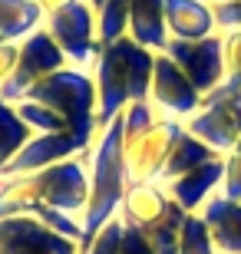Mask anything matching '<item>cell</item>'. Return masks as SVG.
Listing matches in <instances>:
<instances>
[{
  "label": "cell",
  "mask_w": 241,
  "mask_h": 254,
  "mask_svg": "<svg viewBox=\"0 0 241 254\" xmlns=\"http://www.w3.org/2000/svg\"><path fill=\"white\" fill-rule=\"evenodd\" d=\"M89 201V152L40 172H23L0 179V218L30 215L37 208H56L83 221Z\"/></svg>",
  "instance_id": "1"
},
{
  "label": "cell",
  "mask_w": 241,
  "mask_h": 254,
  "mask_svg": "<svg viewBox=\"0 0 241 254\" xmlns=\"http://www.w3.org/2000/svg\"><path fill=\"white\" fill-rule=\"evenodd\" d=\"M152 66H156V53L136 43L132 37H122L96 50L89 73L96 83V126H99V132L112 119H119L129 103L149 99Z\"/></svg>",
  "instance_id": "2"
},
{
  "label": "cell",
  "mask_w": 241,
  "mask_h": 254,
  "mask_svg": "<svg viewBox=\"0 0 241 254\" xmlns=\"http://www.w3.org/2000/svg\"><path fill=\"white\" fill-rule=\"evenodd\" d=\"M129 185V169L122 155V119H112L89 149V201L83 211V245L102 225L119 218Z\"/></svg>",
  "instance_id": "3"
},
{
  "label": "cell",
  "mask_w": 241,
  "mask_h": 254,
  "mask_svg": "<svg viewBox=\"0 0 241 254\" xmlns=\"http://www.w3.org/2000/svg\"><path fill=\"white\" fill-rule=\"evenodd\" d=\"M23 99L43 103L53 113H60L70 126V132L80 135L86 145H93L96 135H99V126H96V83L89 69L63 66V69L50 73L47 79H40Z\"/></svg>",
  "instance_id": "4"
},
{
  "label": "cell",
  "mask_w": 241,
  "mask_h": 254,
  "mask_svg": "<svg viewBox=\"0 0 241 254\" xmlns=\"http://www.w3.org/2000/svg\"><path fill=\"white\" fill-rule=\"evenodd\" d=\"M63 66H70V63H66L63 50L56 47V40L43 27L33 30L23 43H17V63H13L10 76L0 83V99L20 103L40 79H47L50 73L63 69Z\"/></svg>",
  "instance_id": "5"
},
{
  "label": "cell",
  "mask_w": 241,
  "mask_h": 254,
  "mask_svg": "<svg viewBox=\"0 0 241 254\" xmlns=\"http://www.w3.org/2000/svg\"><path fill=\"white\" fill-rule=\"evenodd\" d=\"M185 129L218 155L232 152L241 142V89L218 86L215 93H208L202 99V109L185 119Z\"/></svg>",
  "instance_id": "6"
},
{
  "label": "cell",
  "mask_w": 241,
  "mask_h": 254,
  "mask_svg": "<svg viewBox=\"0 0 241 254\" xmlns=\"http://www.w3.org/2000/svg\"><path fill=\"white\" fill-rule=\"evenodd\" d=\"M43 30L56 40V47L63 50L70 66H80V69L93 66L99 40H96V10L86 0H76L70 7H60L53 13H47Z\"/></svg>",
  "instance_id": "7"
},
{
  "label": "cell",
  "mask_w": 241,
  "mask_h": 254,
  "mask_svg": "<svg viewBox=\"0 0 241 254\" xmlns=\"http://www.w3.org/2000/svg\"><path fill=\"white\" fill-rule=\"evenodd\" d=\"M182 129H185V123L159 116L146 132L132 135V139H122V155H126V169H129L132 185L136 182H159L162 179L168 152H172L175 139L182 135Z\"/></svg>",
  "instance_id": "8"
},
{
  "label": "cell",
  "mask_w": 241,
  "mask_h": 254,
  "mask_svg": "<svg viewBox=\"0 0 241 254\" xmlns=\"http://www.w3.org/2000/svg\"><path fill=\"white\" fill-rule=\"evenodd\" d=\"M165 57L175 60V66L192 79V86L202 96L215 93L225 83V37L222 30L202 40H168Z\"/></svg>",
  "instance_id": "9"
},
{
  "label": "cell",
  "mask_w": 241,
  "mask_h": 254,
  "mask_svg": "<svg viewBox=\"0 0 241 254\" xmlns=\"http://www.w3.org/2000/svg\"><path fill=\"white\" fill-rule=\"evenodd\" d=\"M205 96L192 86L182 69L175 66V60L165 53H156V66H152V86H149V103L159 109V116L185 123L202 109Z\"/></svg>",
  "instance_id": "10"
},
{
  "label": "cell",
  "mask_w": 241,
  "mask_h": 254,
  "mask_svg": "<svg viewBox=\"0 0 241 254\" xmlns=\"http://www.w3.org/2000/svg\"><path fill=\"white\" fill-rule=\"evenodd\" d=\"M0 254H80V241L50 231L33 215L0 218Z\"/></svg>",
  "instance_id": "11"
},
{
  "label": "cell",
  "mask_w": 241,
  "mask_h": 254,
  "mask_svg": "<svg viewBox=\"0 0 241 254\" xmlns=\"http://www.w3.org/2000/svg\"><path fill=\"white\" fill-rule=\"evenodd\" d=\"M89 149H93V145H86V142L80 139V135H73L70 129L66 132H37V135L17 152V159L7 165L3 179L23 175V172H40V169H47V165L66 162V159H73V155H83V152H89Z\"/></svg>",
  "instance_id": "12"
},
{
  "label": "cell",
  "mask_w": 241,
  "mask_h": 254,
  "mask_svg": "<svg viewBox=\"0 0 241 254\" xmlns=\"http://www.w3.org/2000/svg\"><path fill=\"white\" fill-rule=\"evenodd\" d=\"M222 179H225V155H215V159L202 162L198 169H192V172H185V175L172 179L165 185V191H168V198H172L182 211L198 215L205 201L222 191Z\"/></svg>",
  "instance_id": "13"
},
{
  "label": "cell",
  "mask_w": 241,
  "mask_h": 254,
  "mask_svg": "<svg viewBox=\"0 0 241 254\" xmlns=\"http://www.w3.org/2000/svg\"><path fill=\"white\" fill-rule=\"evenodd\" d=\"M198 215H202L218 254H241V201H232L218 191L202 205Z\"/></svg>",
  "instance_id": "14"
},
{
  "label": "cell",
  "mask_w": 241,
  "mask_h": 254,
  "mask_svg": "<svg viewBox=\"0 0 241 254\" xmlns=\"http://www.w3.org/2000/svg\"><path fill=\"white\" fill-rule=\"evenodd\" d=\"M168 40H202L218 33L215 10L208 0H165Z\"/></svg>",
  "instance_id": "15"
},
{
  "label": "cell",
  "mask_w": 241,
  "mask_h": 254,
  "mask_svg": "<svg viewBox=\"0 0 241 254\" xmlns=\"http://www.w3.org/2000/svg\"><path fill=\"white\" fill-rule=\"evenodd\" d=\"M168 201H172V198H168V191H165L162 182H136V185H129V191H126V198H122L119 218L129 228L146 231L152 221H159V218L165 215Z\"/></svg>",
  "instance_id": "16"
},
{
  "label": "cell",
  "mask_w": 241,
  "mask_h": 254,
  "mask_svg": "<svg viewBox=\"0 0 241 254\" xmlns=\"http://www.w3.org/2000/svg\"><path fill=\"white\" fill-rule=\"evenodd\" d=\"M129 37L152 53H162L168 43L165 30V0H132Z\"/></svg>",
  "instance_id": "17"
},
{
  "label": "cell",
  "mask_w": 241,
  "mask_h": 254,
  "mask_svg": "<svg viewBox=\"0 0 241 254\" xmlns=\"http://www.w3.org/2000/svg\"><path fill=\"white\" fill-rule=\"evenodd\" d=\"M43 7L37 0H0V43H23L33 30L43 27Z\"/></svg>",
  "instance_id": "18"
},
{
  "label": "cell",
  "mask_w": 241,
  "mask_h": 254,
  "mask_svg": "<svg viewBox=\"0 0 241 254\" xmlns=\"http://www.w3.org/2000/svg\"><path fill=\"white\" fill-rule=\"evenodd\" d=\"M218 152L208 149L202 139H195L188 129H182V135L175 139V145H172V152H168V162H165V169H162V185H168L172 179H178V175H185V172L198 169L202 162L215 159Z\"/></svg>",
  "instance_id": "19"
},
{
  "label": "cell",
  "mask_w": 241,
  "mask_h": 254,
  "mask_svg": "<svg viewBox=\"0 0 241 254\" xmlns=\"http://www.w3.org/2000/svg\"><path fill=\"white\" fill-rule=\"evenodd\" d=\"M33 139V129H30L23 119H20L17 106L7 103V99H0V179H3V172L13 159H17V152Z\"/></svg>",
  "instance_id": "20"
},
{
  "label": "cell",
  "mask_w": 241,
  "mask_h": 254,
  "mask_svg": "<svg viewBox=\"0 0 241 254\" xmlns=\"http://www.w3.org/2000/svg\"><path fill=\"white\" fill-rule=\"evenodd\" d=\"M185 218H188V211H182L175 201H168L165 215L159 218V221H152V225L142 231L146 241L152 245V251H156V254H178V241H182Z\"/></svg>",
  "instance_id": "21"
},
{
  "label": "cell",
  "mask_w": 241,
  "mask_h": 254,
  "mask_svg": "<svg viewBox=\"0 0 241 254\" xmlns=\"http://www.w3.org/2000/svg\"><path fill=\"white\" fill-rule=\"evenodd\" d=\"M129 13H132V0H106L96 10V40H99V47L129 37Z\"/></svg>",
  "instance_id": "22"
},
{
  "label": "cell",
  "mask_w": 241,
  "mask_h": 254,
  "mask_svg": "<svg viewBox=\"0 0 241 254\" xmlns=\"http://www.w3.org/2000/svg\"><path fill=\"white\" fill-rule=\"evenodd\" d=\"M17 106V113H20V119L33 129V135L37 132H66L70 126H66V119L60 113H53L50 106H43V103H33V99H20V103H13Z\"/></svg>",
  "instance_id": "23"
},
{
  "label": "cell",
  "mask_w": 241,
  "mask_h": 254,
  "mask_svg": "<svg viewBox=\"0 0 241 254\" xmlns=\"http://www.w3.org/2000/svg\"><path fill=\"white\" fill-rule=\"evenodd\" d=\"M178 254H218L208 228H205L202 215H188L185 228H182V241H178Z\"/></svg>",
  "instance_id": "24"
},
{
  "label": "cell",
  "mask_w": 241,
  "mask_h": 254,
  "mask_svg": "<svg viewBox=\"0 0 241 254\" xmlns=\"http://www.w3.org/2000/svg\"><path fill=\"white\" fill-rule=\"evenodd\" d=\"M122 139H132V135H139V132H146L149 126L159 119V109L149 99H139V103H129L126 109H122Z\"/></svg>",
  "instance_id": "25"
},
{
  "label": "cell",
  "mask_w": 241,
  "mask_h": 254,
  "mask_svg": "<svg viewBox=\"0 0 241 254\" xmlns=\"http://www.w3.org/2000/svg\"><path fill=\"white\" fill-rule=\"evenodd\" d=\"M119 251H122V218H112L86 245H80V254H119Z\"/></svg>",
  "instance_id": "26"
},
{
  "label": "cell",
  "mask_w": 241,
  "mask_h": 254,
  "mask_svg": "<svg viewBox=\"0 0 241 254\" xmlns=\"http://www.w3.org/2000/svg\"><path fill=\"white\" fill-rule=\"evenodd\" d=\"M225 89H241V30H225Z\"/></svg>",
  "instance_id": "27"
},
{
  "label": "cell",
  "mask_w": 241,
  "mask_h": 254,
  "mask_svg": "<svg viewBox=\"0 0 241 254\" xmlns=\"http://www.w3.org/2000/svg\"><path fill=\"white\" fill-rule=\"evenodd\" d=\"M222 195L241 201V142L232 152H225V179H222Z\"/></svg>",
  "instance_id": "28"
},
{
  "label": "cell",
  "mask_w": 241,
  "mask_h": 254,
  "mask_svg": "<svg viewBox=\"0 0 241 254\" xmlns=\"http://www.w3.org/2000/svg\"><path fill=\"white\" fill-rule=\"evenodd\" d=\"M215 10V27L222 30H241V0H228V3H212Z\"/></svg>",
  "instance_id": "29"
},
{
  "label": "cell",
  "mask_w": 241,
  "mask_h": 254,
  "mask_svg": "<svg viewBox=\"0 0 241 254\" xmlns=\"http://www.w3.org/2000/svg\"><path fill=\"white\" fill-rule=\"evenodd\" d=\"M119 254H156V251H152V245L146 241V235L139 228H129L122 221V251Z\"/></svg>",
  "instance_id": "30"
},
{
  "label": "cell",
  "mask_w": 241,
  "mask_h": 254,
  "mask_svg": "<svg viewBox=\"0 0 241 254\" xmlns=\"http://www.w3.org/2000/svg\"><path fill=\"white\" fill-rule=\"evenodd\" d=\"M13 63H17V47L13 43H0V83L10 76Z\"/></svg>",
  "instance_id": "31"
},
{
  "label": "cell",
  "mask_w": 241,
  "mask_h": 254,
  "mask_svg": "<svg viewBox=\"0 0 241 254\" xmlns=\"http://www.w3.org/2000/svg\"><path fill=\"white\" fill-rule=\"evenodd\" d=\"M40 7H43V13H53V10L60 7H70V3H76V0H37Z\"/></svg>",
  "instance_id": "32"
},
{
  "label": "cell",
  "mask_w": 241,
  "mask_h": 254,
  "mask_svg": "<svg viewBox=\"0 0 241 254\" xmlns=\"http://www.w3.org/2000/svg\"><path fill=\"white\" fill-rule=\"evenodd\" d=\"M86 3H89V7H93V10H99L102 3H106V0H86Z\"/></svg>",
  "instance_id": "33"
},
{
  "label": "cell",
  "mask_w": 241,
  "mask_h": 254,
  "mask_svg": "<svg viewBox=\"0 0 241 254\" xmlns=\"http://www.w3.org/2000/svg\"><path fill=\"white\" fill-rule=\"evenodd\" d=\"M208 3H228V0H208Z\"/></svg>",
  "instance_id": "34"
}]
</instances>
